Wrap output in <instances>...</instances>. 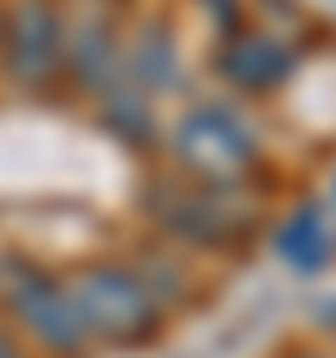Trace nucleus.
I'll return each instance as SVG.
<instances>
[{"label":"nucleus","instance_id":"f257e3e1","mask_svg":"<svg viewBox=\"0 0 336 358\" xmlns=\"http://www.w3.org/2000/svg\"><path fill=\"white\" fill-rule=\"evenodd\" d=\"M73 302L84 313V330L90 341H151L157 324H162V302L151 296V285L140 280V268H118V263H95V268H78L73 280Z\"/></svg>","mask_w":336,"mask_h":358},{"label":"nucleus","instance_id":"f03ea898","mask_svg":"<svg viewBox=\"0 0 336 358\" xmlns=\"http://www.w3.org/2000/svg\"><path fill=\"white\" fill-rule=\"evenodd\" d=\"M0 308L50 352H84L90 347V330H84V313L73 302V285L67 280H50L45 268H28V263H0Z\"/></svg>","mask_w":336,"mask_h":358},{"label":"nucleus","instance_id":"7ed1b4c3","mask_svg":"<svg viewBox=\"0 0 336 358\" xmlns=\"http://www.w3.org/2000/svg\"><path fill=\"white\" fill-rule=\"evenodd\" d=\"M174 157H179L196 179L230 185L235 173H246V168L258 162V140L246 134V123H241L230 106L202 101V106H190V112L179 117V129H174Z\"/></svg>","mask_w":336,"mask_h":358},{"label":"nucleus","instance_id":"20e7f679","mask_svg":"<svg viewBox=\"0 0 336 358\" xmlns=\"http://www.w3.org/2000/svg\"><path fill=\"white\" fill-rule=\"evenodd\" d=\"M0 50H6L11 78L28 84V90H39L67 62V34L56 22V6L50 0H11L6 22H0Z\"/></svg>","mask_w":336,"mask_h":358},{"label":"nucleus","instance_id":"39448f33","mask_svg":"<svg viewBox=\"0 0 336 358\" xmlns=\"http://www.w3.org/2000/svg\"><path fill=\"white\" fill-rule=\"evenodd\" d=\"M151 213L168 235H185L196 246H224L230 241V213L207 190H162V201H151Z\"/></svg>","mask_w":336,"mask_h":358},{"label":"nucleus","instance_id":"423d86ee","mask_svg":"<svg viewBox=\"0 0 336 358\" xmlns=\"http://www.w3.org/2000/svg\"><path fill=\"white\" fill-rule=\"evenodd\" d=\"M269 45H274V39H235V45L218 56V73H224L230 84H241V90H269V84L286 73V56H274Z\"/></svg>","mask_w":336,"mask_h":358},{"label":"nucleus","instance_id":"0eeeda50","mask_svg":"<svg viewBox=\"0 0 336 358\" xmlns=\"http://www.w3.org/2000/svg\"><path fill=\"white\" fill-rule=\"evenodd\" d=\"M274 246H280V252L297 263V274H314V268L330 257V241H325V218H319L314 207H302V213H297V218H291V224L274 235Z\"/></svg>","mask_w":336,"mask_h":358},{"label":"nucleus","instance_id":"6e6552de","mask_svg":"<svg viewBox=\"0 0 336 358\" xmlns=\"http://www.w3.org/2000/svg\"><path fill=\"white\" fill-rule=\"evenodd\" d=\"M0 358H22V347H17V341H11L6 330H0Z\"/></svg>","mask_w":336,"mask_h":358},{"label":"nucleus","instance_id":"1a4fd4ad","mask_svg":"<svg viewBox=\"0 0 336 358\" xmlns=\"http://www.w3.org/2000/svg\"><path fill=\"white\" fill-rule=\"evenodd\" d=\"M0 22H6V11H0Z\"/></svg>","mask_w":336,"mask_h":358}]
</instances>
